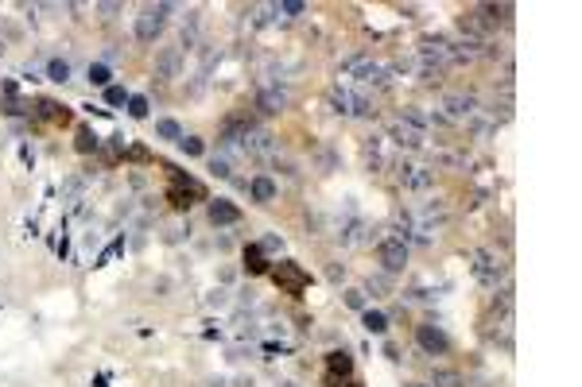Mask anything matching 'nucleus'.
<instances>
[{"label":"nucleus","instance_id":"9d476101","mask_svg":"<svg viewBox=\"0 0 582 387\" xmlns=\"http://www.w3.org/2000/svg\"><path fill=\"white\" fill-rule=\"evenodd\" d=\"M400 186H408V190H431L435 171L431 167H419V163H404L400 167Z\"/></svg>","mask_w":582,"mask_h":387},{"label":"nucleus","instance_id":"c85d7f7f","mask_svg":"<svg viewBox=\"0 0 582 387\" xmlns=\"http://www.w3.org/2000/svg\"><path fill=\"white\" fill-rule=\"evenodd\" d=\"M276 12H284V16H303L307 4H299V0H284V4H276Z\"/></svg>","mask_w":582,"mask_h":387},{"label":"nucleus","instance_id":"4468645a","mask_svg":"<svg viewBox=\"0 0 582 387\" xmlns=\"http://www.w3.org/2000/svg\"><path fill=\"white\" fill-rule=\"evenodd\" d=\"M210 221H214V225H237L241 221V209L233 202H210Z\"/></svg>","mask_w":582,"mask_h":387},{"label":"nucleus","instance_id":"393cba45","mask_svg":"<svg viewBox=\"0 0 582 387\" xmlns=\"http://www.w3.org/2000/svg\"><path fill=\"white\" fill-rule=\"evenodd\" d=\"M156 132L163 135V140H175V144L183 140V128H179L175 120H159V124H156Z\"/></svg>","mask_w":582,"mask_h":387},{"label":"nucleus","instance_id":"dca6fc26","mask_svg":"<svg viewBox=\"0 0 582 387\" xmlns=\"http://www.w3.org/2000/svg\"><path fill=\"white\" fill-rule=\"evenodd\" d=\"M248 194H253V202L268 205V202H272V198H276V182H272V178H264V174H260V178H253V182H248Z\"/></svg>","mask_w":582,"mask_h":387},{"label":"nucleus","instance_id":"412c9836","mask_svg":"<svg viewBox=\"0 0 582 387\" xmlns=\"http://www.w3.org/2000/svg\"><path fill=\"white\" fill-rule=\"evenodd\" d=\"M89 82H93V86H101V89H109L113 74H109V66H105V62H93V66H89Z\"/></svg>","mask_w":582,"mask_h":387},{"label":"nucleus","instance_id":"473e14b6","mask_svg":"<svg viewBox=\"0 0 582 387\" xmlns=\"http://www.w3.org/2000/svg\"><path fill=\"white\" fill-rule=\"evenodd\" d=\"M0 50H4V47H0Z\"/></svg>","mask_w":582,"mask_h":387},{"label":"nucleus","instance_id":"f03ea898","mask_svg":"<svg viewBox=\"0 0 582 387\" xmlns=\"http://www.w3.org/2000/svg\"><path fill=\"white\" fill-rule=\"evenodd\" d=\"M268 275H272V283L280 287V294H291V299H299V294L311 287V275H307L295 260H280Z\"/></svg>","mask_w":582,"mask_h":387},{"label":"nucleus","instance_id":"0eeeda50","mask_svg":"<svg viewBox=\"0 0 582 387\" xmlns=\"http://www.w3.org/2000/svg\"><path fill=\"white\" fill-rule=\"evenodd\" d=\"M474 279L485 290H497V283L504 279V263L497 260L493 252H474Z\"/></svg>","mask_w":582,"mask_h":387},{"label":"nucleus","instance_id":"a878e982","mask_svg":"<svg viewBox=\"0 0 582 387\" xmlns=\"http://www.w3.org/2000/svg\"><path fill=\"white\" fill-rule=\"evenodd\" d=\"M435 387H466L458 372H435Z\"/></svg>","mask_w":582,"mask_h":387},{"label":"nucleus","instance_id":"2f4dec72","mask_svg":"<svg viewBox=\"0 0 582 387\" xmlns=\"http://www.w3.org/2000/svg\"><path fill=\"white\" fill-rule=\"evenodd\" d=\"M210 167H214V174H221V178H229V174H233V171H229V163H226V159H214Z\"/></svg>","mask_w":582,"mask_h":387},{"label":"nucleus","instance_id":"ddd939ff","mask_svg":"<svg viewBox=\"0 0 582 387\" xmlns=\"http://www.w3.org/2000/svg\"><path fill=\"white\" fill-rule=\"evenodd\" d=\"M171 171V182H179V186H187L190 190V198H194V202H210V194H206V186L198 182L194 174H187V171H175V167H167Z\"/></svg>","mask_w":582,"mask_h":387},{"label":"nucleus","instance_id":"2eb2a0df","mask_svg":"<svg viewBox=\"0 0 582 387\" xmlns=\"http://www.w3.org/2000/svg\"><path fill=\"white\" fill-rule=\"evenodd\" d=\"M245 271L248 275H264V271H272V263H268V256H264L260 244H248L245 248Z\"/></svg>","mask_w":582,"mask_h":387},{"label":"nucleus","instance_id":"aec40b11","mask_svg":"<svg viewBox=\"0 0 582 387\" xmlns=\"http://www.w3.org/2000/svg\"><path fill=\"white\" fill-rule=\"evenodd\" d=\"M361 325H365L369 333H385V329H388V318L381 314V310H365V318H361Z\"/></svg>","mask_w":582,"mask_h":387},{"label":"nucleus","instance_id":"20e7f679","mask_svg":"<svg viewBox=\"0 0 582 387\" xmlns=\"http://www.w3.org/2000/svg\"><path fill=\"white\" fill-rule=\"evenodd\" d=\"M330 105H334V113H342V116H373V105H369V97L354 93L349 86L330 89Z\"/></svg>","mask_w":582,"mask_h":387},{"label":"nucleus","instance_id":"6ab92c4d","mask_svg":"<svg viewBox=\"0 0 582 387\" xmlns=\"http://www.w3.org/2000/svg\"><path fill=\"white\" fill-rule=\"evenodd\" d=\"M74 147H78L82 155H93V151H98V135L89 132V128H78V135H74Z\"/></svg>","mask_w":582,"mask_h":387},{"label":"nucleus","instance_id":"6e6552de","mask_svg":"<svg viewBox=\"0 0 582 387\" xmlns=\"http://www.w3.org/2000/svg\"><path fill=\"white\" fill-rule=\"evenodd\" d=\"M415 341H419V348H424V352H431V357H443V352H451V337H446L439 325H431V321L415 325Z\"/></svg>","mask_w":582,"mask_h":387},{"label":"nucleus","instance_id":"f257e3e1","mask_svg":"<svg viewBox=\"0 0 582 387\" xmlns=\"http://www.w3.org/2000/svg\"><path fill=\"white\" fill-rule=\"evenodd\" d=\"M388 140H392L396 147H408V151H415V147L427 144V120H424L419 113H412V108H408V113H400L392 124H388Z\"/></svg>","mask_w":582,"mask_h":387},{"label":"nucleus","instance_id":"bb28decb","mask_svg":"<svg viewBox=\"0 0 582 387\" xmlns=\"http://www.w3.org/2000/svg\"><path fill=\"white\" fill-rule=\"evenodd\" d=\"M125 101H129L125 86H109V89H105V105H113V108H117V105H125Z\"/></svg>","mask_w":582,"mask_h":387},{"label":"nucleus","instance_id":"b1692460","mask_svg":"<svg viewBox=\"0 0 582 387\" xmlns=\"http://www.w3.org/2000/svg\"><path fill=\"white\" fill-rule=\"evenodd\" d=\"M129 116L132 120H144V116H148V97H129Z\"/></svg>","mask_w":582,"mask_h":387},{"label":"nucleus","instance_id":"5701e85b","mask_svg":"<svg viewBox=\"0 0 582 387\" xmlns=\"http://www.w3.org/2000/svg\"><path fill=\"white\" fill-rule=\"evenodd\" d=\"M47 77H51V82H59V86H62V82H70V62L55 58V62L47 66Z\"/></svg>","mask_w":582,"mask_h":387},{"label":"nucleus","instance_id":"39448f33","mask_svg":"<svg viewBox=\"0 0 582 387\" xmlns=\"http://www.w3.org/2000/svg\"><path fill=\"white\" fill-rule=\"evenodd\" d=\"M376 260H381V267H385L388 275L404 271L408 267V244L400 240V236H385V240L376 244Z\"/></svg>","mask_w":582,"mask_h":387},{"label":"nucleus","instance_id":"cd10ccee","mask_svg":"<svg viewBox=\"0 0 582 387\" xmlns=\"http://www.w3.org/2000/svg\"><path fill=\"white\" fill-rule=\"evenodd\" d=\"M179 147H183L187 155H202V151H206V147H202V140H194V135H183V140H179Z\"/></svg>","mask_w":582,"mask_h":387},{"label":"nucleus","instance_id":"1a4fd4ad","mask_svg":"<svg viewBox=\"0 0 582 387\" xmlns=\"http://www.w3.org/2000/svg\"><path fill=\"white\" fill-rule=\"evenodd\" d=\"M443 108H446V120H470L478 113V97L470 93H446L443 97Z\"/></svg>","mask_w":582,"mask_h":387},{"label":"nucleus","instance_id":"9b49d317","mask_svg":"<svg viewBox=\"0 0 582 387\" xmlns=\"http://www.w3.org/2000/svg\"><path fill=\"white\" fill-rule=\"evenodd\" d=\"M326 376H334V379L354 376V357H349L345 348H334V352H326Z\"/></svg>","mask_w":582,"mask_h":387},{"label":"nucleus","instance_id":"c756f323","mask_svg":"<svg viewBox=\"0 0 582 387\" xmlns=\"http://www.w3.org/2000/svg\"><path fill=\"white\" fill-rule=\"evenodd\" d=\"M345 306L365 310V294H361V290H345Z\"/></svg>","mask_w":582,"mask_h":387},{"label":"nucleus","instance_id":"4be33fe9","mask_svg":"<svg viewBox=\"0 0 582 387\" xmlns=\"http://www.w3.org/2000/svg\"><path fill=\"white\" fill-rule=\"evenodd\" d=\"M179 70V47H171L167 55L159 58V77H171Z\"/></svg>","mask_w":582,"mask_h":387},{"label":"nucleus","instance_id":"f8f14e48","mask_svg":"<svg viewBox=\"0 0 582 387\" xmlns=\"http://www.w3.org/2000/svg\"><path fill=\"white\" fill-rule=\"evenodd\" d=\"M35 113H39L43 120H51V124H70V108L59 105V101H51V97L35 101Z\"/></svg>","mask_w":582,"mask_h":387},{"label":"nucleus","instance_id":"f3484780","mask_svg":"<svg viewBox=\"0 0 582 387\" xmlns=\"http://www.w3.org/2000/svg\"><path fill=\"white\" fill-rule=\"evenodd\" d=\"M257 105H260V113H284V108H287V93H280V89H264Z\"/></svg>","mask_w":582,"mask_h":387},{"label":"nucleus","instance_id":"7ed1b4c3","mask_svg":"<svg viewBox=\"0 0 582 387\" xmlns=\"http://www.w3.org/2000/svg\"><path fill=\"white\" fill-rule=\"evenodd\" d=\"M167 12H171V4H148V8H140V16H136V39L140 43H156V35L163 31V23H167Z\"/></svg>","mask_w":582,"mask_h":387},{"label":"nucleus","instance_id":"423d86ee","mask_svg":"<svg viewBox=\"0 0 582 387\" xmlns=\"http://www.w3.org/2000/svg\"><path fill=\"white\" fill-rule=\"evenodd\" d=\"M342 74L354 77V82H376V86H385V82H388L385 66L373 62L369 55H357V58H349V62H342Z\"/></svg>","mask_w":582,"mask_h":387},{"label":"nucleus","instance_id":"7c9ffc66","mask_svg":"<svg viewBox=\"0 0 582 387\" xmlns=\"http://www.w3.org/2000/svg\"><path fill=\"white\" fill-rule=\"evenodd\" d=\"M129 159H136V163H152V155L144 151V147H129Z\"/></svg>","mask_w":582,"mask_h":387},{"label":"nucleus","instance_id":"a211bd4d","mask_svg":"<svg viewBox=\"0 0 582 387\" xmlns=\"http://www.w3.org/2000/svg\"><path fill=\"white\" fill-rule=\"evenodd\" d=\"M167 205H171V209H190V205H194V198H190L187 186L171 182V186H167Z\"/></svg>","mask_w":582,"mask_h":387}]
</instances>
